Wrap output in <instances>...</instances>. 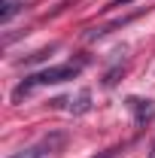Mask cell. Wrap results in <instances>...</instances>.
<instances>
[{
	"label": "cell",
	"mask_w": 155,
	"mask_h": 158,
	"mask_svg": "<svg viewBox=\"0 0 155 158\" xmlns=\"http://www.w3.org/2000/svg\"><path fill=\"white\" fill-rule=\"evenodd\" d=\"M21 9V3L19 0H3V9H0V21H9L15 12Z\"/></svg>",
	"instance_id": "obj_5"
},
{
	"label": "cell",
	"mask_w": 155,
	"mask_h": 158,
	"mask_svg": "<svg viewBox=\"0 0 155 158\" xmlns=\"http://www.w3.org/2000/svg\"><path fill=\"white\" fill-rule=\"evenodd\" d=\"M149 158H155V146H152V152H149Z\"/></svg>",
	"instance_id": "obj_6"
},
{
	"label": "cell",
	"mask_w": 155,
	"mask_h": 158,
	"mask_svg": "<svg viewBox=\"0 0 155 158\" xmlns=\"http://www.w3.org/2000/svg\"><path fill=\"white\" fill-rule=\"evenodd\" d=\"M52 103H55V106H61V103H70V106H67V110H70V113H88V110H91V91H79L76 98H70V100H64V98H58V100H52Z\"/></svg>",
	"instance_id": "obj_4"
},
{
	"label": "cell",
	"mask_w": 155,
	"mask_h": 158,
	"mask_svg": "<svg viewBox=\"0 0 155 158\" xmlns=\"http://www.w3.org/2000/svg\"><path fill=\"white\" fill-rule=\"evenodd\" d=\"M128 110L134 113L137 125H146V122H152V116H155V103L152 100H143V98H128Z\"/></svg>",
	"instance_id": "obj_3"
},
{
	"label": "cell",
	"mask_w": 155,
	"mask_h": 158,
	"mask_svg": "<svg viewBox=\"0 0 155 158\" xmlns=\"http://www.w3.org/2000/svg\"><path fill=\"white\" fill-rule=\"evenodd\" d=\"M64 146H67V134L52 131V134L40 137L34 146H27V149H21V152H15L9 158H55L58 152H64Z\"/></svg>",
	"instance_id": "obj_2"
},
{
	"label": "cell",
	"mask_w": 155,
	"mask_h": 158,
	"mask_svg": "<svg viewBox=\"0 0 155 158\" xmlns=\"http://www.w3.org/2000/svg\"><path fill=\"white\" fill-rule=\"evenodd\" d=\"M79 70H82V61H70V64H58V67H46V70H40V73H31L24 82L15 85L12 100L19 103L21 98H27V94H31L34 88H40V85H61V82H67V79H76Z\"/></svg>",
	"instance_id": "obj_1"
}]
</instances>
